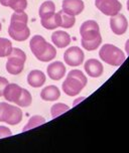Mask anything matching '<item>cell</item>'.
I'll return each instance as SVG.
<instances>
[{"label": "cell", "instance_id": "obj_1", "mask_svg": "<svg viewBox=\"0 0 129 153\" xmlns=\"http://www.w3.org/2000/svg\"><path fill=\"white\" fill-rule=\"evenodd\" d=\"M81 43L86 51H96L102 43V36L100 33V27L95 20H86L80 27Z\"/></svg>", "mask_w": 129, "mask_h": 153}, {"label": "cell", "instance_id": "obj_2", "mask_svg": "<svg viewBox=\"0 0 129 153\" xmlns=\"http://www.w3.org/2000/svg\"><path fill=\"white\" fill-rule=\"evenodd\" d=\"M28 16L24 11H14L10 18L8 34L16 42H24L31 36L28 26Z\"/></svg>", "mask_w": 129, "mask_h": 153}, {"label": "cell", "instance_id": "obj_3", "mask_svg": "<svg viewBox=\"0 0 129 153\" xmlns=\"http://www.w3.org/2000/svg\"><path fill=\"white\" fill-rule=\"evenodd\" d=\"M29 48L31 53L38 61L46 62H51L57 56L56 48L48 43L42 35H34L29 42Z\"/></svg>", "mask_w": 129, "mask_h": 153}, {"label": "cell", "instance_id": "obj_4", "mask_svg": "<svg viewBox=\"0 0 129 153\" xmlns=\"http://www.w3.org/2000/svg\"><path fill=\"white\" fill-rule=\"evenodd\" d=\"M88 83L87 76L80 70H72L68 74L65 82L62 85L63 91L66 95L74 97L83 90Z\"/></svg>", "mask_w": 129, "mask_h": 153}, {"label": "cell", "instance_id": "obj_5", "mask_svg": "<svg viewBox=\"0 0 129 153\" xmlns=\"http://www.w3.org/2000/svg\"><path fill=\"white\" fill-rule=\"evenodd\" d=\"M3 97L8 102H13L19 107H28L31 105L32 97L26 89L16 84H8L4 90Z\"/></svg>", "mask_w": 129, "mask_h": 153}, {"label": "cell", "instance_id": "obj_6", "mask_svg": "<svg viewBox=\"0 0 129 153\" xmlns=\"http://www.w3.org/2000/svg\"><path fill=\"white\" fill-rule=\"evenodd\" d=\"M99 56L106 64L113 65V67H119L124 62L126 56L124 53L119 48L110 43H106L99 51Z\"/></svg>", "mask_w": 129, "mask_h": 153}, {"label": "cell", "instance_id": "obj_7", "mask_svg": "<svg viewBox=\"0 0 129 153\" xmlns=\"http://www.w3.org/2000/svg\"><path fill=\"white\" fill-rule=\"evenodd\" d=\"M25 61H26L25 53L18 48H13L11 53L7 56V62H6L7 73L13 76L21 74L24 69Z\"/></svg>", "mask_w": 129, "mask_h": 153}, {"label": "cell", "instance_id": "obj_8", "mask_svg": "<svg viewBox=\"0 0 129 153\" xmlns=\"http://www.w3.org/2000/svg\"><path fill=\"white\" fill-rule=\"evenodd\" d=\"M22 120V111L6 102L0 103V122L7 125H17Z\"/></svg>", "mask_w": 129, "mask_h": 153}, {"label": "cell", "instance_id": "obj_9", "mask_svg": "<svg viewBox=\"0 0 129 153\" xmlns=\"http://www.w3.org/2000/svg\"><path fill=\"white\" fill-rule=\"evenodd\" d=\"M95 6L103 14L107 16H114L122 9V4L119 0H95Z\"/></svg>", "mask_w": 129, "mask_h": 153}, {"label": "cell", "instance_id": "obj_10", "mask_svg": "<svg viewBox=\"0 0 129 153\" xmlns=\"http://www.w3.org/2000/svg\"><path fill=\"white\" fill-rule=\"evenodd\" d=\"M85 59L84 51L79 46H71L64 53V61L70 67H79Z\"/></svg>", "mask_w": 129, "mask_h": 153}, {"label": "cell", "instance_id": "obj_11", "mask_svg": "<svg viewBox=\"0 0 129 153\" xmlns=\"http://www.w3.org/2000/svg\"><path fill=\"white\" fill-rule=\"evenodd\" d=\"M128 27V21L126 17L121 13L111 16L110 18V28L113 31V33L116 35L124 34Z\"/></svg>", "mask_w": 129, "mask_h": 153}, {"label": "cell", "instance_id": "obj_12", "mask_svg": "<svg viewBox=\"0 0 129 153\" xmlns=\"http://www.w3.org/2000/svg\"><path fill=\"white\" fill-rule=\"evenodd\" d=\"M62 8L66 13L76 16L84 11L85 4L83 0H63Z\"/></svg>", "mask_w": 129, "mask_h": 153}, {"label": "cell", "instance_id": "obj_13", "mask_svg": "<svg viewBox=\"0 0 129 153\" xmlns=\"http://www.w3.org/2000/svg\"><path fill=\"white\" fill-rule=\"evenodd\" d=\"M84 69L91 78H99L102 76L104 72V68L102 62L96 59H90L85 62Z\"/></svg>", "mask_w": 129, "mask_h": 153}, {"label": "cell", "instance_id": "obj_14", "mask_svg": "<svg viewBox=\"0 0 129 153\" xmlns=\"http://www.w3.org/2000/svg\"><path fill=\"white\" fill-rule=\"evenodd\" d=\"M46 72L51 80L59 81L66 75V67L62 62H54L48 65Z\"/></svg>", "mask_w": 129, "mask_h": 153}, {"label": "cell", "instance_id": "obj_15", "mask_svg": "<svg viewBox=\"0 0 129 153\" xmlns=\"http://www.w3.org/2000/svg\"><path fill=\"white\" fill-rule=\"evenodd\" d=\"M71 36L64 30H57L51 34V42L57 48H64L71 43Z\"/></svg>", "mask_w": 129, "mask_h": 153}, {"label": "cell", "instance_id": "obj_16", "mask_svg": "<svg viewBox=\"0 0 129 153\" xmlns=\"http://www.w3.org/2000/svg\"><path fill=\"white\" fill-rule=\"evenodd\" d=\"M27 83L32 88H40L45 83V75L40 70H34L27 76Z\"/></svg>", "mask_w": 129, "mask_h": 153}, {"label": "cell", "instance_id": "obj_17", "mask_svg": "<svg viewBox=\"0 0 129 153\" xmlns=\"http://www.w3.org/2000/svg\"><path fill=\"white\" fill-rule=\"evenodd\" d=\"M61 97V92L57 86L51 85V86L45 87L42 92H40V98L46 102H51V101H57Z\"/></svg>", "mask_w": 129, "mask_h": 153}, {"label": "cell", "instance_id": "obj_18", "mask_svg": "<svg viewBox=\"0 0 129 153\" xmlns=\"http://www.w3.org/2000/svg\"><path fill=\"white\" fill-rule=\"evenodd\" d=\"M57 17L59 21V27H62V28H72L76 23L75 16L68 14L63 10L57 12Z\"/></svg>", "mask_w": 129, "mask_h": 153}, {"label": "cell", "instance_id": "obj_19", "mask_svg": "<svg viewBox=\"0 0 129 153\" xmlns=\"http://www.w3.org/2000/svg\"><path fill=\"white\" fill-rule=\"evenodd\" d=\"M0 4L11 8L13 11H24L27 7V0H0Z\"/></svg>", "mask_w": 129, "mask_h": 153}, {"label": "cell", "instance_id": "obj_20", "mask_svg": "<svg viewBox=\"0 0 129 153\" xmlns=\"http://www.w3.org/2000/svg\"><path fill=\"white\" fill-rule=\"evenodd\" d=\"M56 12V5L51 0H46L40 5V9H38V14L40 18L46 17L48 15H51Z\"/></svg>", "mask_w": 129, "mask_h": 153}, {"label": "cell", "instance_id": "obj_21", "mask_svg": "<svg viewBox=\"0 0 129 153\" xmlns=\"http://www.w3.org/2000/svg\"><path fill=\"white\" fill-rule=\"evenodd\" d=\"M40 23H42L43 27H45L48 30H53L59 27V21H57V12H54V14L48 15L46 17L40 18Z\"/></svg>", "mask_w": 129, "mask_h": 153}, {"label": "cell", "instance_id": "obj_22", "mask_svg": "<svg viewBox=\"0 0 129 153\" xmlns=\"http://www.w3.org/2000/svg\"><path fill=\"white\" fill-rule=\"evenodd\" d=\"M12 42L8 38L0 37V57H7L12 51Z\"/></svg>", "mask_w": 129, "mask_h": 153}, {"label": "cell", "instance_id": "obj_23", "mask_svg": "<svg viewBox=\"0 0 129 153\" xmlns=\"http://www.w3.org/2000/svg\"><path fill=\"white\" fill-rule=\"evenodd\" d=\"M45 123V119L43 118V117L40 116V115H35V116H32L31 118L28 120L27 124L23 127L22 131L25 132V131H28L31 129H34V128L40 126V125H43Z\"/></svg>", "mask_w": 129, "mask_h": 153}, {"label": "cell", "instance_id": "obj_24", "mask_svg": "<svg viewBox=\"0 0 129 153\" xmlns=\"http://www.w3.org/2000/svg\"><path fill=\"white\" fill-rule=\"evenodd\" d=\"M70 110V107L68 105H66L64 103H57L51 107V114L53 116V118H57L60 115L64 114L65 112Z\"/></svg>", "mask_w": 129, "mask_h": 153}, {"label": "cell", "instance_id": "obj_25", "mask_svg": "<svg viewBox=\"0 0 129 153\" xmlns=\"http://www.w3.org/2000/svg\"><path fill=\"white\" fill-rule=\"evenodd\" d=\"M12 135L11 130L6 126H0V139L5 138V137H9Z\"/></svg>", "mask_w": 129, "mask_h": 153}, {"label": "cell", "instance_id": "obj_26", "mask_svg": "<svg viewBox=\"0 0 129 153\" xmlns=\"http://www.w3.org/2000/svg\"><path fill=\"white\" fill-rule=\"evenodd\" d=\"M8 84L9 83H8V80L6 78H4V76H0V97L3 96L4 90L7 87Z\"/></svg>", "mask_w": 129, "mask_h": 153}, {"label": "cell", "instance_id": "obj_27", "mask_svg": "<svg viewBox=\"0 0 129 153\" xmlns=\"http://www.w3.org/2000/svg\"><path fill=\"white\" fill-rule=\"evenodd\" d=\"M125 51H126V53H127V54H129V39L125 43Z\"/></svg>", "mask_w": 129, "mask_h": 153}, {"label": "cell", "instance_id": "obj_28", "mask_svg": "<svg viewBox=\"0 0 129 153\" xmlns=\"http://www.w3.org/2000/svg\"><path fill=\"white\" fill-rule=\"evenodd\" d=\"M84 99H85V97H82V98H79V99H77V100H76V102H74V106H76L77 104L80 103L81 101H83Z\"/></svg>", "mask_w": 129, "mask_h": 153}, {"label": "cell", "instance_id": "obj_29", "mask_svg": "<svg viewBox=\"0 0 129 153\" xmlns=\"http://www.w3.org/2000/svg\"><path fill=\"white\" fill-rule=\"evenodd\" d=\"M127 10L129 11V0H127Z\"/></svg>", "mask_w": 129, "mask_h": 153}, {"label": "cell", "instance_id": "obj_30", "mask_svg": "<svg viewBox=\"0 0 129 153\" xmlns=\"http://www.w3.org/2000/svg\"><path fill=\"white\" fill-rule=\"evenodd\" d=\"M1 28H2V25H1V22H0V31H1Z\"/></svg>", "mask_w": 129, "mask_h": 153}]
</instances>
